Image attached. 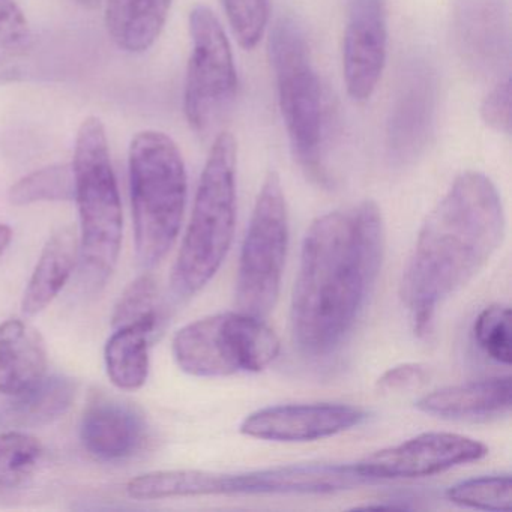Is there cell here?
<instances>
[{
  "mask_svg": "<svg viewBox=\"0 0 512 512\" xmlns=\"http://www.w3.org/2000/svg\"><path fill=\"white\" fill-rule=\"evenodd\" d=\"M238 146L232 133L215 139L200 176L193 212L172 272L179 299L199 293L223 265L236 227Z\"/></svg>",
  "mask_w": 512,
  "mask_h": 512,
  "instance_id": "4",
  "label": "cell"
},
{
  "mask_svg": "<svg viewBox=\"0 0 512 512\" xmlns=\"http://www.w3.org/2000/svg\"><path fill=\"white\" fill-rule=\"evenodd\" d=\"M223 7L239 46L253 50L268 26L269 0H223Z\"/></svg>",
  "mask_w": 512,
  "mask_h": 512,
  "instance_id": "27",
  "label": "cell"
},
{
  "mask_svg": "<svg viewBox=\"0 0 512 512\" xmlns=\"http://www.w3.org/2000/svg\"><path fill=\"white\" fill-rule=\"evenodd\" d=\"M146 439L148 424L133 404L106 394L91 398L80 422V440L95 460H128L143 448Z\"/></svg>",
  "mask_w": 512,
  "mask_h": 512,
  "instance_id": "15",
  "label": "cell"
},
{
  "mask_svg": "<svg viewBox=\"0 0 512 512\" xmlns=\"http://www.w3.org/2000/svg\"><path fill=\"white\" fill-rule=\"evenodd\" d=\"M17 53L10 52L0 46V83L16 82L20 77L19 62L16 61Z\"/></svg>",
  "mask_w": 512,
  "mask_h": 512,
  "instance_id": "32",
  "label": "cell"
},
{
  "mask_svg": "<svg viewBox=\"0 0 512 512\" xmlns=\"http://www.w3.org/2000/svg\"><path fill=\"white\" fill-rule=\"evenodd\" d=\"M503 235L496 185L484 173H461L425 218L401 278V299L418 337L430 334L439 305L478 275Z\"/></svg>",
  "mask_w": 512,
  "mask_h": 512,
  "instance_id": "2",
  "label": "cell"
},
{
  "mask_svg": "<svg viewBox=\"0 0 512 512\" xmlns=\"http://www.w3.org/2000/svg\"><path fill=\"white\" fill-rule=\"evenodd\" d=\"M365 419L367 412L350 404H280L250 413L239 431L269 442H314L352 430Z\"/></svg>",
  "mask_w": 512,
  "mask_h": 512,
  "instance_id": "12",
  "label": "cell"
},
{
  "mask_svg": "<svg viewBox=\"0 0 512 512\" xmlns=\"http://www.w3.org/2000/svg\"><path fill=\"white\" fill-rule=\"evenodd\" d=\"M0 46L17 55L31 49V26L16 0H0Z\"/></svg>",
  "mask_w": 512,
  "mask_h": 512,
  "instance_id": "29",
  "label": "cell"
},
{
  "mask_svg": "<svg viewBox=\"0 0 512 512\" xmlns=\"http://www.w3.org/2000/svg\"><path fill=\"white\" fill-rule=\"evenodd\" d=\"M473 338L479 349L497 364L511 365V310L496 304L482 310L473 323Z\"/></svg>",
  "mask_w": 512,
  "mask_h": 512,
  "instance_id": "26",
  "label": "cell"
},
{
  "mask_svg": "<svg viewBox=\"0 0 512 512\" xmlns=\"http://www.w3.org/2000/svg\"><path fill=\"white\" fill-rule=\"evenodd\" d=\"M74 199V173L71 164H53L23 176L8 191L14 206L40 202H68Z\"/></svg>",
  "mask_w": 512,
  "mask_h": 512,
  "instance_id": "24",
  "label": "cell"
},
{
  "mask_svg": "<svg viewBox=\"0 0 512 512\" xmlns=\"http://www.w3.org/2000/svg\"><path fill=\"white\" fill-rule=\"evenodd\" d=\"M388 50L385 0H350L344 32L343 73L356 103L370 100L382 77Z\"/></svg>",
  "mask_w": 512,
  "mask_h": 512,
  "instance_id": "13",
  "label": "cell"
},
{
  "mask_svg": "<svg viewBox=\"0 0 512 512\" xmlns=\"http://www.w3.org/2000/svg\"><path fill=\"white\" fill-rule=\"evenodd\" d=\"M269 56L277 80L278 101L293 157L319 184H328L323 164L322 85L311 62L310 47L295 20L280 19L272 29Z\"/></svg>",
  "mask_w": 512,
  "mask_h": 512,
  "instance_id": "6",
  "label": "cell"
},
{
  "mask_svg": "<svg viewBox=\"0 0 512 512\" xmlns=\"http://www.w3.org/2000/svg\"><path fill=\"white\" fill-rule=\"evenodd\" d=\"M76 2L82 7L89 8V10H95V8L100 7L101 0H76Z\"/></svg>",
  "mask_w": 512,
  "mask_h": 512,
  "instance_id": "34",
  "label": "cell"
},
{
  "mask_svg": "<svg viewBox=\"0 0 512 512\" xmlns=\"http://www.w3.org/2000/svg\"><path fill=\"white\" fill-rule=\"evenodd\" d=\"M71 166L80 218V271L85 286L97 290L115 271L124 226L109 139L97 116L80 125Z\"/></svg>",
  "mask_w": 512,
  "mask_h": 512,
  "instance_id": "3",
  "label": "cell"
},
{
  "mask_svg": "<svg viewBox=\"0 0 512 512\" xmlns=\"http://www.w3.org/2000/svg\"><path fill=\"white\" fill-rule=\"evenodd\" d=\"M289 247V214L280 176L269 173L245 233L236 275V307L265 319L280 295Z\"/></svg>",
  "mask_w": 512,
  "mask_h": 512,
  "instance_id": "8",
  "label": "cell"
},
{
  "mask_svg": "<svg viewBox=\"0 0 512 512\" xmlns=\"http://www.w3.org/2000/svg\"><path fill=\"white\" fill-rule=\"evenodd\" d=\"M154 316H160L157 281L151 274H143L119 298L113 313L112 326L115 329Z\"/></svg>",
  "mask_w": 512,
  "mask_h": 512,
  "instance_id": "28",
  "label": "cell"
},
{
  "mask_svg": "<svg viewBox=\"0 0 512 512\" xmlns=\"http://www.w3.org/2000/svg\"><path fill=\"white\" fill-rule=\"evenodd\" d=\"M76 394L77 385L71 377L46 374L32 388L10 397L0 409V425L19 430L52 424L71 409Z\"/></svg>",
  "mask_w": 512,
  "mask_h": 512,
  "instance_id": "19",
  "label": "cell"
},
{
  "mask_svg": "<svg viewBox=\"0 0 512 512\" xmlns=\"http://www.w3.org/2000/svg\"><path fill=\"white\" fill-rule=\"evenodd\" d=\"M446 499L463 508L481 511L512 509V481L509 475L479 476L464 479L446 490Z\"/></svg>",
  "mask_w": 512,
  "mask_h": 512,
  "instance_id": "25",
  "label": "cell"
},
{
  "mask_svg": "<svg viewBox=\"0 0 512 512\" xmlns=\"http://www.w3.org/2000/svg\"><path fill=\"white\" fill-rule=\"evenodd\" d=\"M170 8L172 0H107V32L124 52L145 53L160 38Z\"/></svg>",
  "mask_w": 512,
  "mask_h": 512,
  "instance_id": "21",
  "label": "cell"
},
{
  "mask_svg": "<svg viewBox=\"0 0 512 512\" xmlns=\"http://www.w3.org/2000/svg\"><path fill=\"white\" fill-rule=\"evenodd\" d=\"M383 251L385 226L373 200L313 221L290 305L299 353L323 359L343 346L376 286Z\"/></svg>",
  "mask_w": 512,
  "mask_h": 512,
  "instance_id": "1",
  "label": "cell"
},
{
  "mask_svg": "<svg viewBox=\"0 0 512 512\" xmlns=\"http://www.w3.org/2000/svg\"><path fill=\"white\" fill-rule=\"evenodd\" d=\"M172 352L184 373L215 379L265 370L277 359L280 340L263 319L224 311L179 329Z\"/></svg>",
  "mask_w": 512,
  "mask_h": 512,
  "instance_id": "7",
  "label": "cell"
},
{
  "mask_svg": "<svg viewBox=\"0 0 512 512\" xmlns=\"http://www.w3.org/2000/svg\"><path fill=\"white\" fill-rule=\"evenodd\" d=\"M481 118L497 133H511V80H500L481 104Z\"/></svg>",
  "mask_w": 512,
  "mask_h": 512,
  "instance_id": "30",
  "label": "cell"
},
{
  "mask_svg": "<svg viewBox=\"0 0 512 512\" xmlns=\"http://www.w3.org/2000/svg\"><path fill=\"white\" fill-rule=\"evenodd\" d=\"M160 316L119 326L104 347V362L110 382L121 391H137L149 376V347Z\"/></svg>",
  "mask_w": 512,
  "mask_h": 512,
  "instance_id": "20",
  "label": "cell"
},
{
  "mask_svg": "<svg viewBox=\"0 0 512 512\" xmlns=\"http://www.w3.org/2000/svg\"><path fill=\"white\" fill-rule=\"evenodd\" d=\"M193 41L185 80L184 110L199 136H208L223 121L238 92L232 47L214 11L197 5L190 14Z\"/></svg>",
  "mask_w": 512,
  "mask_h": 512,
  "instance_id": "9",
  "label": "cell"
},
{
  "mask_svg": "<svg viewBox=\"0 0 512 512\" xmlns=\"http://www.w3.org/2000/svg\"><path fill=\"white\" fill-rule=\"evenodd\" d=\"M454 35L463 61L482 76L509 65V17L505 0H455Z\"/></svg>",
  "mask_w": 512,
  "mask_h": 512,
  "instance_id": "14",
  "label": "cell"
},
{
  "mask_svg": "<svg viewBox=\"0 0 512 512\" xmlns=\"http://www.w3.org/2000/svg\"><path fill=\"white\" fill-rule=\"evenodd\" d=\"M128 169L137 257L154 268L175 244L184 220V158L167 134L142 131L131 140Z\"/></svg>",
  "mask_w": 512,
  "mask_h": 512,
  "instance_id": "5",
  "label": "cell"
},
{
  "mask_svg": "<svg viewBox=\"0 0 512 512\" xmlns=\"http://www.w3.org/2000/svg\"><path fill=\"white\" fill-rule=\"evenodd\" d=\"M487 454V445L472 437L433 431L374 452L356 463V466L374 484L388 479H415L437 475L463 464L475 463Z\"/></svg>",
  "mask_w": 512,
  "mask_h": 512,
  "instance_id": "10",
  "label": "cell"
},
{
  "mask_svg": "<svg viewBox=\"0 0 512 512\" xmlns=\"http://www.w3.org/2000/svg\"><path fill=\"white\" fill-rule=\"evenodd\" d=\"M79 250V233L74 227H61L47 239L23 295L26 316H37L58 298L79 262Z\"/></svg>",
  "mask_w": 512,
  "mask_h": 512,
  "instance_id": "18",
  "label": "cell"
},
{
  "mask_svg": "<svg viewBox=\"0 0 512 512\" xmlns=\"http://www.w3.org/2000/svg\"><path fill=\"white\" fill-rule=\"evenodd\" d=\"M430 379L427 365L418 362H406L395 365L377 380V389L382 392H403L421 388Z\"/></svg>",
  "mask_w": 512,
  "mask_h": 512,
  "instance_id": "31",
  "label": "cell"
},
{
  "mask_svg": "<svg viewBox=\"0 0 512 512\" xmlns=\"http://www.w3.org/2000/svg\"><path fill=\"white\" fill-rule=\"evenodd\" d=\"M47 373V349L40 332L20 319L0 323V394H22Z\"/></svg>",
  "mask_w": 512,
  "mask_h": 512,
  "instance_id": "17",
  "label": "cell"
},
{
  "mask_svg": "<svg viewBox=\"0 0 512 512\" xmlns=\"http://www.w3.org/2000/svg\"><path fill=\"white\" fill-rule=\"evenodd\" d=\"M437 112V76L427 61H410L401 73L386 127L392 166L415 163L427 148Z\"/></svg>",
  "mask_w": 512,
  "mask_h": 512,
  "instance_id": "11",
  "label": "cell"
},
{
  "mask_svg": "<svg viewBox=\"0 0 512 512\" xmlns=\"http://www.w3.org/2000/svg\"><path fill=\"white\" fill-rule=\"evenodd\" d=\"M11 241H13V229L8 224L0 223V257L4 256Z\"/></svg>",
  "mask_w": 512,
  "mask_h": 512,
  "instance_id": "33",
  "label": "cell"
},
{
  "mask_svg": "<svg viewBox=\"0 0 512 512\" xmlns=\"http://www.w3.org/2000/svg\"><path fill=\"white\" fill-rule=\"evenodd\" d=\"M217 475L205 470H157L128 481L127 494L136 500L217 496Z\"/></svg>",
  "mask_w": 512,
  "mask_h": 512,
  "instance_id": "22",
  "label": "cell"
},
{
  "mask_svg": "<svg viewBox=\"0 0 512 512\" xmlns=\"http://www.w3.org/2000/svg\"><path fill=\"white\" fill-rule=\"evenodd\" d=\"M511 397V376H497L437 389L419 398L416 407L451 421H490L508 415Z\"/></svg>",
  "mask_w": 512,
  "mask_h": 512,
  "instance_id": "16",
  "label": "cell"
},
{
  "mask_svg": "<svg viewBox=\"0 0 512 512\" xmlns=\"http://www.w3.org/2000/svg\"><path fill=\"white\" fill-rule=\"evenodd\" d=\"M44 446L23 430L0 433V493L17 490L37 472Z\"/></svg>",
  "mask_w": 512,
  "mask_h": 512,
  "instance_id": "23",
  "label": "cell"
}]
</instances>
